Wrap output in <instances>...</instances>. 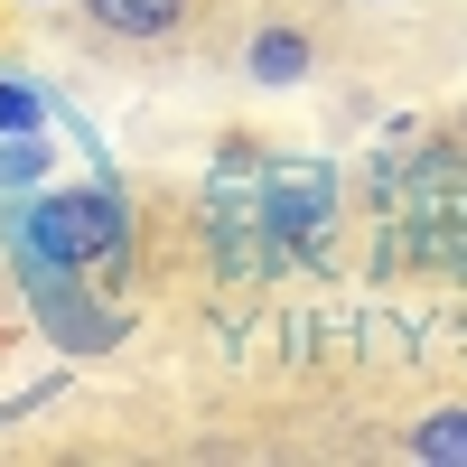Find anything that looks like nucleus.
I'll return each mask as SVG.
<instances>
[{"mask_svg": "<svg viewBox=\"0 0 467 467\" xmlns=\"http://www.w3.org/2000/svg\"><path fill=\"white\" fill-rule=\"evenodd\" d=\"M374 206H383V234L402 244V262L440 271V281H467V160H458V140L411 150L402 178Z\"/></svg>", "mask_w": 467, "mask_h": 467, "instance_id": "1", "label": "nucleus"}, {"mask_svg": "<svg viewBox=\"0 0 467 467\" xmlns=\"http://www.w3.org/2000/svg\"><path fill=\"white\" fill-rule=\"evenodd\" d=\"M0 224L28 234L37 253H57L75 271H94V281H122L131 271V206L122 187H57V197H0Z\"/></svg>", "mask_w": 467, "mask_h": 467, "instance_id": "2", "label": "nucleus"}, {"mask_svg": "<svg viewBox=\"0 0 467 467\" xmlns=\"http://www.w3.org/2000/svg\"><path fill=\"white\" fill-rule=\"evenodd\" d=\"M0 253H10L19 290H28V308H37V327H47L66 356H112V346H122V308L94 290V271H75V262H57V253H37L28 234H10V224H0Z\"/></svg>", "mask_w": 467, "mask_h": 467, "instance_id": "3", "label": "nucleus"}, {"mask_svg": "<svg viewBox=\"0 0 467 467\" xmlns=\"http://www.w3.org/2000/svg\"><path fill=\"white\" fill-rule=\"evenodd\" d=\"M262 224H271V253H281V262L327 253V234H337V169L281 160V169L262 178Z\"/></svg>", "mask_w": 467, "mask_h": 467, "instance_id": "4", "label": "nucleus"}, {"mask_svg": "<svg viewBox=\"0 0 467 467\" xmlns=\"http://www.w3.org/2000/svg\"><path fill=\"white\" fill-rule=\"evenodd\" d=\"M206 253L224 262V271H262V262H281V253H271V224H262V178H244V169H215L206 178Z\"/></svg>", "mask_w": 467, "mask_h": 467, "instance_id": "5", "label": "nucleus"}, {"mask_svg": "<svg viewBox=\"0 0 467 467\" xmlns=\"http://www.w3.org/2000/svg\"><path fill=\"white\" fill-rule=\"evenodd\" d=\"M244 66H253V85H299V75L318 66V47H308V28H290V19H271V28H253V47H244Z\"/></svg>", "mask_w": 467, "mask_h": 467, "instance_id": "6", "label": "nucleus"}, {"mask_svg": "<svg viewBox=\"0 0 467 467\" xmlns=\"http://www.w3.org/2000/svg\"><path fill=\"white\" fill-rule=\"evenodd\" d=\"M94 10V28H112V37H169L178 19H187V0H85Z\"/></svg>", "mask_w": 467, "mask_h": 467, "instance_id": "7", "label": "nucleus"}, {"mask_svg": "<svg viewBox=\"0 0 467 467\" xmlns=\"http://www.w3.org/2000/svg\"><path fill=\"white\" fill-rule=\"evenodd\" d=\"M411 458H431V467H449V458H467V402H449V411H431L411 431Z\"/></svg>", "mask_w": 467, "mask_h": 467, "instance_id": "8", "label": "nucleus"}, {"mask_svg": "<svg viewBox=\"0 0 467 467\" xmlns=\"http://www.w3.org/2000/svg\"><path fill=\"white\" fill-rule=\"evenodd\" d=\"M19 131H47V94L28 75H0V140H19Z\"/></svg>", "mask_w": 467, "mask_h": 467, "instance_id": "9", "label": "nucleus"}, {"mask_svg": "<svg viewBox=\"0 0 467 467\" xmlns=\"http://www.w3.org/2000/svg\"><path fill=\"white\" fill-rule=\"evenodd\" d=\"M47 178V140L19 131V140H0V197H28V187Z\"/></svg>", "mask_w": 467, "mask_h": 467, "instance_id": "10", "label": "nucleus"}, {"mask_svg": "<svg viewBox=\"0 0 467 467\" xmlns=\"http://www.w3.org/2000/svg\"><path fill=\"white\" fill-rule=\"evenodd\" d=\"M19 10H37V0H19Z\"/></svg>", "mask_w": 467, "mask_h": 467, "instance_id": "11", "label": "nucleus"}]
</instances>
